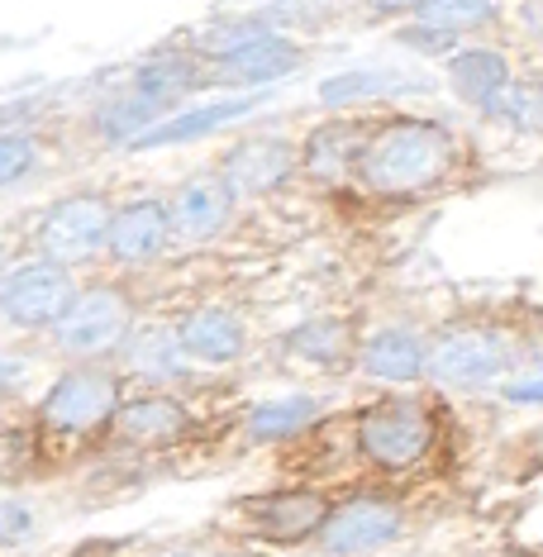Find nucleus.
<instances>
[{"label":"nucleus","mask_w":543,"mask_h":557,"mask_svg":"<svg viewBox=\"0 0 543 557\" xmlns=\"http://www.w3.org/2000/svg\"><path fill=\"white\" fill-rule=\"evenodd\" d=\"M120 434L129 438V443H162V438H176V434H186V410L176 400H162V396H153V400H138V405H129V410H120Z\"/></svg>","instance_id":"obj_18"},{"label":"nucleus","mask_w":543,"mask_h":557,"mask_svg":"<svg viewBox=\"0 0 543 557\" xmlns=\"http://www.w3.org/2000/svg\"><path fill=\"white\" fill-rule=\"evenodd\" d=\"M314 414H320V405L310 396H286V400L258 405V410L248 414V434L252 438H286V434H300Z\"/></svg>","instance_id":"obj_19"},{"label":"nucleus","mask_w":543,"mask_h":557,"mask_svg":"<svg viewBox=\"0 0 543 557\" xmlns=\"http://www.w3.org/2000/svg\"><path fill=\"white\" fill-rule=\"evenodd\" d=\"M505 367V344L491 329H453L429 352V372L448 386H482Z\"/></svg>","instance_id":"obj_8"},{"label":"nucleus","mask_w":543,"mask_h":557,"mask_svg":"<svg viewBox=\"0 0 543 557\" xmlns=\"http://www.w3.org/2000/svg\"><path fill=\"white\" fill-rule=\"evenodd\" d=\"M406 44H420V53H448V34H439V29H410L406 34Z\"/></svg>","instance_id":"obj_27"},{"label":"nucleus","mask_w":543,"mask_h":557,"mask_svg":"<svg viewBox=\"0 0 543 557\" xmlns=\"http://www.w3.org/2000/svg\"><path fill=\"white\" fill-rule=\"evenodd\" d=\"M182 348L200 362H234L244 352V324L230 310H196L182 324Z\"/></svg>","instance_id":"obj_16"},{"label":"nucleus","mask_w":543,"mask_h":557,"mask_svg":"<svg viewBox=\"0 0 543 557\" xmlns=\"http://www.w3.org/2000/svg\"><path fill=\"white\" fill-rule=\"evenodd\" d=\"M34 168V144L29 138H15V134H0V186L20 182L24 172Z\"/></svg>","instance_id":"obj_25"},{"label":"nucleus","mask_w":543,"mask_h":557,"mask_svg":"<svg viewBox=\"0 0 543 557\" xmlns=\"http://www.w3.org/2000/svg\"><path fill=\"white\" fill-rule=\"evenodd\" d=\"M362 148H368V138H362L358 129H348V124H330V129H320L310 138L306 162H310V172H320V176H338L344 172V162L362 158Z\"/></svg>","instance_id":"obj_20"},{"label":"nucleus","mask_w":543,"mask_h":557,"mask_svg":"<svg viewBox=\"0 0 543 557\" xmlns=\"http://www.w3.org/2000/svg\"><path fill=\"white\" fill-rule=\"evenodd\" d=\"M491 115L501 124H515V129H534V124H543V86L539 82L505 86V96L491 106Z\"/></svg>","instance_id":"obj_23"},{"label":"nucleus","mask_w":543,"mask_h":557,"mask_svg":"<svg viewBox=\"0 0 543 557\" xmlns=\"http://www.w3.org/2000/svg\"><path fill=\"white\" fill-rule=\"evenodd\" d=\"M415 20L429 24L439 34H453V29H477L496 15V5H482V0H424V5H410Z\"/></svg>","instance_id":"obj_21"},{"label":"nucleus","mask_w":543,"mask_h":557,"mask_svg":"<svg viewBox=\"0 0 543 557\" xmlns=\"http://www.w3.org/2000/svg\"><path fill=\"white\" fill-rule=\"evenodd\" d=\"M124 329H129V300L100 286L72 300V310L58 320L53 334L67 352H106L124 338Z\"/></svg>","instance_id":"obj_7"},{"label":"nucleus","mask_w":543,"mask_h":557,"mask_svg":"<svg viewBox=\"0 0 543 557\" xmlns=\"http://www.w3.org/2000/svg\"><path fill=\"white\" fill-rule=\"evenodd\" d=\"M110 214L100 200H62L58 210H48L44 230H39V244L48 252L53 268H67V262H86L100 244H110Z\"/></svg>","instance_id":"obj_6"},{"label":"nucleus","mask_w":543,"mask_h":557,"mask_svg":"<svg viewBox=\"0 0 543 557\" xmlns=\"http://www.w3.org/2000/svg\"><path fill=\"white\" fill-rule=\"evenodd\" d=\"M168 210H172L176 234L210 238L214 230H224V220L234 214V186L224 182V176H196V182H186L182 191H176Z\"/></svg>","instance_id":"obj_11"},{"label":"nucleus","mask_w":543,"mask_h":557,"mask_svg":"<svg viewBox=\"0 0 543 557\" xmlns=\"http://www.w3.org/2000/svg\"><path fill=\"white\" fill-rule=\"evenodd\" d=\"M396 529H400L396 505L377 500V496H358V500L338 505L330 515V524L320 529V539L330 553H368V548H382L386 539H396Z\"/></svg>","instance_id":"obj_9"},{"label":"nucleus","mask_w":543,"mask_h":557,"mask_svg":"<svg viewBox=\"0 0 543 557\" xmlns=\"http://www.w3.org/2000/svg\"><path fill=\"white\" fill-rule=\"evenodd\" d=\"M358 443L372 462L382 467H410L424 458L434 443V420L415 400H382L358 420Z\"/></svg>","instance_id":"obj_2"},{"label":"nucleus","mask_w":543,"mask_h":557,"mask_svg":"<svg viewBox=\"0 0 543 557\" xmlns=\"http://www.w3.org/2000/svg\"><path fill=\"white\" fill-rule=\"evenodd\" d=\"M115 410H120L115 376H106V372H67L53 391H48L44 424L58 429V434H86V429L106 424Z\"/></svg>","instance_id":"obj_5"},{"label":"nucleus","mask_w":543,"mask_h":557,"mask_svg":"<svg viewBox=\"0 0 543 557\" xmlns=\"http://www.w3.org/2000/svg\"><path fill=\"white\" fill-rule=\"evenodd\" d=\"M292 144H282V138H252V144L234 148L230 153V168H224V182L234 186V191H272L276 182H282L286 172H292Z\"/></svg>","instance_id":"obj_13"},{"label":"nucleus","mask_w":543,"mask_h":557,"mask_svg":"<svg viewBox=\"0 0 543 557\" xmlns=\"http://www.w3.org/2000/svg\"><path fill=\"white\" fill-rule=\"evenodd\" d=\"M252 524L258 534H268L276 543H296L314 534V529L330 524V505H324L314 491H292V496H268L252 505Z\"/></svg>","instance_id":"obj_12"},{"label":"nucleus","mask_w":543,"mask_h":557,"mask_svg":"<svg viewBox=\"0 0 543 557\" xmlns=\"http://www.w3.org/2000/svg\"><path fill=\"white\" fill-rule=\"evenodd\" d=\"M286 348L300 352V358H314V362H338L348 348V329L338 320H310V324H300L296 334H286Z\"/></svg>","instance_id":"obj_22"},{"label":"nucleus","mask_w":543,"mask_h":557,"mask_svg":"<svg viewBox=\"0 0 543 557\" xmlns=\"http://www.w3.org/2000/svg\"><path fill=\"white\" fill-rule=\"evenodd\" d=\"M453 158V138L444 124L429 120H391L386 129H377L368 138L358 158V172L372 191L400 196V191H420V186L439 182L448 172Z\"/></svg>","instance_id":"obj_1"},{"label":"nucleus","mask_w":543,"mask_h":557,"mask_svg":"<svg viewBox=\"0 0 543 557\" xmlns=\"http://www.w3.org/2000/svg\"><path fill=\"white\" fill-rule=\"evenodd\" d=\"M391 86H400L396 72H344V77H330L320 86V100L324 106H348V100H362V96H377V91H391Z\"/></svg>","instance_id":"obj_24"},{"label":"nucleus","mask_w":543,"mask_h":557,"mask_svg":"<svg viewBox=\"0 0 543 557\" xmlns=\"http://www.w3.org/2000/svg\"><path fill=\"white\" fill-rule=\"evenodd\" d=\"M72 300L77 296H72L67 272L53 268V262H29V268L10 272L0 282V314L20 329H58V320L72 310Z\"/></svg>","instance_id":"obj_4"},{"label":"nucleus","mask_w":543,"mask_h":557,"mask_svg":"<svg viewBox=\"0 0 543 557\" xmlns=\"http://www.w3.org/2000/svg\"><path fill=\"white\" fill-rule=\"evenodd\" d=\"M0 262H5V258H0Z\"/></svg>","instance_id":"obj_30"},{"label":"nucleus","mask_w":543,"mask_h":557,"mask_svg":"<svg viewBox=\"0 0 543 557\" xmlns=\"http://www.w3.org/2000/svg\"><path fill=\"white\" fill-rule=\"evenodd\" d=\"M172 210L158 206V200H138V206H124L115 220H110V252L120 262H148L168 248L172 238Z\"/></svg>","instance_id":"obj_10"},{"label":"nucleus","mask_w":543,"mask_h":557,"mask_svg":"<svg viewBox=\"0 0 543 557\" xmlns=\"http://www.w3.org/2000/svg\"><path fill=\"white\" fill-rule=\"evenodd\" d=\"M448 82L467 106H496L510 86V72H505V58L501 53H486V48H472V53H458L448 62Z\"/></svg>","instance_id":"obj_17"},{"label":"nucleus","mask_w":543,"mask_h":557,"mask_svg":"<svg viewBox=\"0 0 543 557\" xmlns=\"http://www.w3.org/2000/svg\"><path fill=\"white\" fill-rule=\"evenodd\" d=\"M34 529V510L24 500L0 505V543H24V534Z\"/></svg>","instance_id":"obj_26"},{"label":"nucleus","mask_w":543,"mask_h":557,"mask_svg":"<svg viewBox=\"0 0 543 557\" xmlns=\"http://www.w3.org/2000/svg\"><path fill=\"white\" fill-rule=\"evenodd\" d=\"M505 396L520 400V405H539L543 400V382H510L505 386Z\"/></svg>","instance_id":"obj_28"},{"label":"nucleus","mask_w":543,"mask_h":557,"mask_svg":"<svg viewBox=\"0 0 543 557\" xmlns=\"http://www.w3.org/2000/svg\"><path fill=\"white\" fill-rule=\"evenodd\" d=\"M362 367H368L372 376H382V382H415L429 367V352L406 329H382V334H372L368 348H362Z\"/></svg>","instance_id":"obj_15"},{"label":"nucleus","mask_w":543,"mask_h":557,"mask_svg":"<svg viewBox=\"0 0 543 557\" xmlns=\"http://www.w3.org/2000/svg\"><path fill=\"white\" fill-rule=\"evenodd\" d=\"M539 458H543V438H539Z\"/></svg>","instance_id":"obj_29"},{"label":"nucleus","mask_w":543,"mask_h":557,"mask_svg":"<svg viewBox=\"0 0 543 557\" xmlns=\"http://www.w3.org/2000/svg\"><path fill=\"white\" fill-rule=\"evenodd\" d=\"M210 53L234 72L238 82H276L286 72L300 67V53L286 39L268 34L262 24L238 20V24H220L210 34Z\"/></svg>","instance_id":"obj_3"},{"label":"nucleus","mask_w":543,"mask_h":557,"mask_svg":"<svg viewBox=\"0 0 543 557\" xmlns=\"http://www.w3.org/2000/svg\"><path fill=\"white\" fill-rule=\"evenodd\" d=\"M258 106V96H238V100H214V106H200V110H186V115H176L168 124H158V129H148L144 138H134V148H168V144H192V138H206L214 134L220 124H230L238 115H248V110Z\"/></svg>","instance_id":"obj_14"}]
</instances>
